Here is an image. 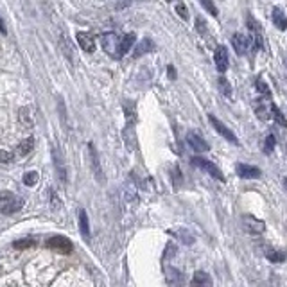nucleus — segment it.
Wrapping results in <instances>:
<instances>
[{
    "label": "nucleus",
    "mask_w": 287,
    "mask_h": 287,
    "mask_svg": "<svg viewBox=\"0 0 287 287\" xmlns=\"http://www.w3.org/2000/svg\"><path fill=\"white\" fill-rule=\"evenodd\" d=\"M255 110H257V115H259V119H268L269 117V113H271V102H269V104H264V102H262V106H255Z\"/></svg>",
    "instance_id": "cd10ccee"
},
{
    "label": "nucleus",
    "mask_w": 287,
    "mask_h": 287,
    "mask_svg": "<svg viewBox=\"0 0 287 287\" xmlns=\"http://www.w3.org/2000/svg\"><path fill=\"white\" fill-rule=\"evenodd\" d=\"M192 283H196V285H212V278L208 276V273L205 271H196L192 276Z\"/></svg>",
    "instance_id": "5701e85b"
},
{
    "label": "nucleus",
    "mask_w": 287,
    "mask_h": 287,
    "mask_svg": "<svg viewBox=\"0 0 287 287\" xmlns=\"http://www.w3.org/2000/svg\"><path fill=\"white\" fill-rule=\"evenodd\" d=\"M255 84H257V90H259V94L262 95L264 99H271V90L268 88V84L264 83V79H261L259 77L257 81H255Z\"/></svg>",
    "instance_id": "a878e982"
},
{
    "label": "nucleus",
    "mask_w": 287,
    "mask_h": 287,
    "mask_svg": "<svg viewBox=\"0 0 287 287\" xmlns=\"http://www.w3.org/2000/svg\"><path fill=\"white\" fill-rule=\"evenodd\" d=\"M266 257L271 262H283L285 261V253L283 251H275V249H268L266 251Z\"/></svg>",
    "instance_id": "bb28decb"
},
{
    "label": "nucleus",
    "mask_w": 287,
    "mask_h": 287,
    "mask_svg": "<svg viewBox=\"0 0 287 287\" xmlns=\"http://www.w3.org/2000/svg\"><path fill=\"white\" fill-rule=\"evenodd\" d=\"M273 23H275L276 29H280V31H285L287 29V16H285V13H283L280 8L273 9Z\"/></svg>",
    "instance_id": "f3484780"
},
{
    "label": "nucleus",
    "mask_w": 287,
    "mask_h": 287,
    "mask_svg": "<svg viewBox=\"0 0 287 287\" xmlns=\"http://www.w3.org/2000/svg\"><path fill=\"white\" fill-rule=\"evenodd\" d=\"M34 148V138L33 136H29V138L22 140V142L18 144V148H16V155L18 156H27L31 151H33Z\"/></svg>",
    "instance_id": "6ab92c4d"
},
{
    "label": "nucleus",
    "mask_w": 287,
    "mask_h": 287,
    "mask_svg": "<svg viewBox=\"0 0 287 287\" xmlns=\"http://www.w3.org/2000/svg\"><path fill=\"white\" fill-rule=\"evenodd\" d=\"M101 45H102V50H104L108 56L111 58H122L121 54V40H119V36L115 33H104L101 36Z\"/></svg>",
    "instance_id": "f03ea898"
},
{
    "label": "nucleus",
    "mask_w": 287,
    "mask_h": 287,
    "mask_svg": "<svg viewBox=\"0 0 287 287\" xmlns=\"http://www.w3.org/2000/svg\"><path fill=\"white\" fill-rule=\"evenodd\" d=\"M13 158H15V155H13V153L6 151V149H0V163H9Z\"/></svg>",
    "instance_id": "473e14b6"
},
{
    "label": "nucleus",
    "mask_w": 287,
    "mask_h": 287,
    "mask_svg": "<svg viewBox=\"0 0 287 287\" xmlns=\"http://www.w3.org/2000/svg\"><path fill=\"white\" fill-rule=\"evenodd\" d=\"M273 149H275V136L273 135H268L266 136V142H264V153H273Z\"/></svg>",
    "instance_id": "2f4dec72"
},
{
    "label": "nucleus",
    "mask_w": 287,
    "mask_h": 287,
    "mask_svg": "<svg viewBox=\"0 0 287 287\" xmlns=\"http://www.w3.org/2000/svg\"><path fill=\"white\" fill-rule=\"evenodd\" d=\"M237 174L244 180H259L262 176V170L255 165H246V163H237Z\"/></svg>",
    "instance_id": "1a4fd4ad"
},
{
    "label": "nucleus",
    "mask_w": 287,
    "mask_h": 287,
    "mask_svg": "<svg viewBox=\"0 0 287 287\" xmlns=\"http://www.w3.org/2000/svg\"><path fill=\"white\" fill-rule=\"evenodd\" d=\"M60 197H56V194H52V208H56V207H60Z\"/></svg>",
    "instance_id": "c9c22d12"
},
{
    "label": "nucleus",
    "mask_w": 287,
    "mask_h": 287,
    "mask_svg": "<svg viewBox=\"0 0 287 287\" xmlns=\"http://www.w3.org/2000/svg\"><path fill=\"white\" fill-rule=\"evenodd\" d=\"M246 23H248V27L251 29V34H253V42H255V49H262L264 47V38H262V31H261V25H259L257 22H255L251 16H246Z\"/></svg>",
    "instance_id": "9b49d317"
},
{
    "label": "nucleus",
    "mask_w": 287,
    "mask_h": 287,
    "mask_svg": "<svg viewBox=\"0 0 287 287\" xmlns=\"http://www.w3.org/2000/svg\"><path fill=\"white\" fill-rule=\"evenodd\" d=\"M79 230L84 239H90V224H88V215L84 210H79Z\"/></svg>",
    "instance_id": "412c9836"
},
{
    "label": "nucleus",
    "mask_w": 287,
    "mask_h": 287,
    "mask_svg": "<svg viewBox=\"0 0 287 287\" xmlns=\"http://www.w3.org/2000/svg\"><path fill=\"white\" fill-rule=\"evenodd\" d=\"M196 27H197V31H199L201 34L207 33V23H203V20H201L199 16L196 18Z\"/></svg>",
    "instance_id": "f704fd0d"
},
{
    "label": "nucleus",
    "mask_w": 287,
    "mask_h": 287,
    "mask_svg": "<svg viewBox=\"0 0 287 287\" xmlns=\"http://www.w3.org/2000/svg\"><path fill=\"white\" fill-rule=\"evenodd\" d=\"M169 77L170 79H174V68L173 67H169Z\"/></svg>",
    "instance_id": "e433bc0d"
},
{
    "label": "nucleus",
    "mask_w": 287,
    "mask_h": 287,
    "mask_svg": "<svg viewBox=\"0 0 287 287\" xmlns=\"http://www.w3.org/2000/svg\"><path fill=\"white\" fill-rule=\"evenodd\" d=\"M271 115H273V119H275V122L280 126V128H287V119L283 117V113L276 108L275 104H271Z\"/></svg>",
    "instance_id": "b1692460"
},
{
    "label": "nucleus",
    "mask_w": 287,
    "mask_h": 287,
    "mask_svg": "<svg viewBox=\"0 0 287 287\" xmlns=\"http://www.w3.org/2000/svg\"><path fill=\"white\" fill-rule=\"evenodd\" d=\"M242 224L246 226V230L249 232V234L253 235H261L266 232V223L261 219H257V217H253V215L249 214H244L242 215Z\"/></svg>",
    "instance_id": "423d86ee"
},
{
    "label": "nucleus",
    "mask_w": 287,
    "mask_h": 287,
    "mask_svg": "<svg viewBox=\"0 0 287 287\" xmlns=\"http://www.w3.org/2000/svg\"><path fill=\"white\" fill-rule=\"evenodd\" d=\"M153 49H155V45H153L151 40L144 38L140 43H136V49H135V52H133V58H140V56H144V54L151 52Z\"/></svg>",
    "instance_id": "a211bd4d"
},
{
    "label": "nucleus",
    "mask_w": 287,
    "mask_h": 287,
    "mask_svg": "<svg viewBox=\"0 0 287 287\" xmlns=\"http://www.w3.org/2000/svg\"><path fill=\"white\" fill-rule=\"evenodd\" d=\"M38 180H40V176L36 170H31V173L23 174V183H25L27 187H34L36 183H38Z\"/></svg>",
    "instance_id": "393cba45"
},
{
    "label": "nucleus",
    "mask_w": 287,
    "mask_h": 287,
    "mask_svg": "<svg viewBox=\"0 0 287 287\" xmlns=\"http://www.w3.org/2000/svg\"><path fill=\"white\" fill-rule=\"evenodd\" d=\"M192 165L199 167L201 170H205V173H208L212 178H215V180H219V182H224V174L221 173V169L215 163H212L210 160H205L201 158V156H194L192 158Z\"/></svg>",
    "instance_id": "7ed1b4c3"
},
{
    "label": "nucleus",
    "mask_w": 287,
    "mask_h": 287,
    "mask_svg": "<svg viewBox=\"0 0 287 287\" xmlns=\"http://www.w3.org/2000/svg\"><path fill=\"white\" fill-rule=\"evenodd\" d=\"M88 151H90V163H92V170H94V176L97 182H102V169H101V162H99L97 151H95L94 144H88Z\"/></svg>",
    "instance_id": "f8f14e48"
},
{
    "label": "nucleus",
    "mask_w": 287,
    "mask_h": 287,
    "mask_svg": "<svg viewBox=\"0 0 287 287\" xmlns=\"http://www.w3.org/2000/svg\"><path fill=\"white\" fill-rule=\"evenodd\" d=\"M47 246H49L50 249L60 251V253H70L72 251V242L68 241L67 237H61V235H58V237H50L49 241H47Z\"/></svg>",
    "instance_id": "0eeeda50"
},
{
    "label": "nucleus",
    "mask_w": 287,
    "mask_h": 287,
    "mask_svg": "<svg viewBox=\"0 0 287 287\" xmlns=\"http://www.w3.org/2000/svg\"><path fill=\"white\" fill-rule=\"evenodd\" d=\"M208 119H210V124L214 126V129H215V131H217V133H219L221 136H224V138H226L228 142L234 144V146H241V144H239V138L234 135V131H232V129L228 128V126L224 124V122H221L219 119L214 117V115H210V117H208Z\"/></svg>",
    "instance_id": "39448f33"
},
{
    "label": "nucleus",
    "mask_w": 287,
    "mask_h": 287,
    "mask_svg": "<svg viewBox=\"0 0 287 287\" xmlns=\"http://www.w3.org/2000/svg\"><path fill=\"white\" fill-rule=\"evenodd\" d=\"M199 2H201V6H203V8L207 9L212 16H214V18L219 15V11H217V8L214 6V2H212V0H199Z\"/></svg>",
    "instance_id": "c756f323"
},
{
    "label": "nucleus",
    "mask_w": 287,
    "mask_h": 287,
    "mask_svg": "<svg viewBox=\"0 0 287 287\" xmlns=\"http://www.w3.org/2000/svg\"><path fill=\"white\" fill-rule=\"evenodd\" d=\"M283 187H285V192H287V178H283Z\"/></svg>",
    "instance_id": "58836bf2"
},
{
    "label": "nucleus",
    "mask_w": 287,
    "mask_h": 287,
    "mask_svg": "<svg viewBox=\"0 0 287 287\" xmlns=\"http://www.w3.org/2000/svg\"><path fill=\"white\" fill-rule=\"evenodd\" d=\"M187 142H189V146L190 148L194 149V151H197V153H207L208 149V144L205 142V138L201 135H197L196 131H190L189 135H187Z\"/></svg>",
    "instance_id": "9d476101"
},
{
    "label": "nucleus",
    "mask_w": 287,
    "mask_h": 287,
    "mask_svg": "<svg viewBox=\"0 0 287 287\" xmlns=\"http://www.w3.org/2000/svg\"><path fill=\"white\" fill-rule=\"evenodd\" d=\"M285 65H287V58H285Z\"/></svg>",
    "instance_id": "ea45409f"
},
{
    "label": "nucleus",
    "mask_w": 287,
    "mask_h": 287,
    "mask_svg": "<svg viewBox=\"0 0 287 287\" xmlns=\"http://www.w3.org/2000/svg\"><path fill=\"white\" fill-rule=\"evenodd\" d=\"M214 61H215V67H217V72L219 74H224V72L228 70V63H230V60H228V50L226 47H217L214 52Z\"/></svg>",
    "instance_id": "6e6552de"
},
{
    "label": "nucleus",
    "mask_w": 287,
    "mask_h": 287,
    "mask_svg": "<svg viewBox=\"0 0 287 287\" xmlns=\"http://www.w3.org/2000/svg\"><path fill=\"white\" fill-rule=\"evenodd\" d=\"M136 36H135V33H129V34H126L124 38L121 40V54L124 56V54H128L129 50H131V47L133 45H136Z\"/></svg>",
    "instance_id": "aec40b11"
},
{
    "label": "nucleus",
    "mask_w": 287,
    "mask_h": 287,
    "mask_svg": "<svg viewBox=\"0 0 287 287\" xmlns=\"http://www.w3.org/2000/svg\"><path fill=\"white\" fill-rule=\"evenodd\" d=\"M23 207V199L16 194L9 192V190H2L0 192V214L11 215L15 212L22 210Z\"/></svg>",
    "instance_id": "f257e3e1"
},
{
    "label": "nucleus",
    "mask_w": 287,
    "mask_h": 287,
    "mask_svg": "<svg viewBox=\"0 0 287 287\" xmlns=\"http://www.w3.org/2000/svg\"><path fill=\"white\" fill-rule=\"evenodd\" d=\"M34 244L33 239H23V241H16L15 242V248L16 249H23V248H31Z\"/></svg>",
    "instance_id": "72a5a7b5"
},
{
    "label": "nucleus",
    "mask_w": 287,
    "mask_h": 287,
    "mask_svg": "<svg viewBox=\"0 0 287 287\" xmlns=\"http://www.w3.org/2000/svg\"><path fill=\"white\" fill-rule=\"evenodd\" d=\"M232 43H234L235 52H237L239 56H244V54L249 52L251 43H255V42L251 40V36H246V34H242V33H235L234 36H232Z\"/></svg>",
    "instance_id": "20e7f679"
},
{
    "label": "nucleus",
    "mask_w": 287,
    "mask_h": 287,
    "mask_svg": "<svg viewBox=\"0 0 287 287\" xmlns=\"http://www.w3.org/2000/svg\"><path fill=\"white\" fill-rule=\"evenodd\" d=\"M60 49L63 50L65 58H67L70 63H74V58H76V54H74L72 43H70V40H68V36L65 33H61V36H60Z\"/></svg>",
    "instance_id": "2eb2a0df"
},
{
    "label": "nucleus",
    "mask_w": 287,
    "mask_h": 287,
    "mask_svg": "<svg viewBox=\"0 0 287 287\" xmlns=\"http://www.w3.org/2000/svg\"><path fill=\"white\" fill-rule=\"evenodd\" d=\"M0 31L6 34V25H4V22H2V20H0Z\"/></svg>",
    "instance_id": "4c0bfd02"
},
{
    "label": "nucleus",
    "mask_w": 287,
    "mask_h": 287,
    "mask_svg": "<svg viewBox=\"0 0 287 287\" xmlns=\"http://www.w3.org/2000/svg\"><path fill=\"white\" fill-rule=\"evenodd\" d=\"M76 38H77V43H79V47L84 50V52L92 54L95 50V42H94V38H92V34H88V33H77Z\"/></svg>",
    "instance_id": "4468645a"
},
{
    "label": "nucleus",
    "mask_w": 287,
    "mask_h": 287,
    "mask_svg": "<svg viewBox=\"0 0 287 287\" xmlns=\"http://www.w3.org/2000/svg\"><path fill=\"white\" fill-rule=\"evenodd\" d=\"M169 234L174 235L182 244H187V246L194 244V241H196V237L190 234V230H185V228H173V230H169Z\"/></svg>",
    "instance_id": "ddd939ff"
},
{
    "label": "nucleus",
    "mask_w": 287,
    "mask_h": 287,
    "mask_svg": "<svg viewBox=\"0 0 287 287\" xmlns=\"http://www.w3.org/2000/svg\"><path fill=\"white\" fill-rule=\"evenodd\" d=\"M18 122L22 128L25 129H31L34 126V121H33V115H31V110L29 108H20L18 110Z\"/></svg>",
    "instance_id": "dca6fc26"
},
{
    "label": "nucleus",
    "mask_w": 287,
    "mask_h": 287,
    "mask_svg": "<svg viewBox=\"0 0 287 287\" xmlns=\"http://www.w3.org/2000/svg\"><path fill=\"white\" fill-rule=\"evenodd\" d=\"M219 90H221V94H223L224 97H228V99L232 97V87H230V83L224 79V77H219Z\"/></svg>",
    "instance_id": "c85d7f7f"
},
{
    "label": "nucleus",
    "mask_w": 287,
    "mask_h": 287,
    "mask_svg": "<svg viewBox=\"0 0 287 287\" xmlns=\"http://www.w3.org/2000/svg\"><path fill=\"white\" fill-rule=\"evenodd\" d=\"M54 163H56V169H58V174H60V178H61V182H67V169H65L63 158H61L60 153H56V149H54Z\"/></svg>",
    "instance_id": "4be33fe9"
},
{
    "label": "nucleus",
    "mask_w": 287,
    "mask_h": 287,
    "mask_svg": "<svg viewBox=\"0 0 287 287\" xmlns=\"http://www.w3.org/2000/svg\"><path fill=\"white\" fill-rule=\"evenodd\" d=\"M176 15H180V18L182 20H189V11H187V8H185L183 2H178L176 4Z\"/></svg>",
    "instance_id": "7c9ffc66"
}]
</instances>
